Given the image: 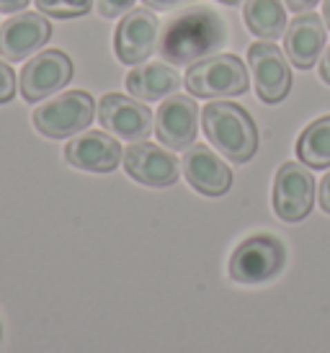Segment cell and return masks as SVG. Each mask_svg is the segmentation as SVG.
I'll list each match as a JSON object with an SVG mask.
<instances>
[{"label":"cell","mask_w":330,"mask_h":353,"mask_svg":"<svg viewBox=\"0 0 330 353\" xmlns=\"http://www.w3.org/2000/svg\"><path fill=\"white\" fill-rule=\"evenodd\" d=\"M224 39L227 29L220 13L196 6L165 23L163 37L157 41V52L173 68H191L194 62L214 54L224 44Z\"/></svg>","instance_id":"cell-1"},{"label":"cell","mask_w":330,"mask_h":353,"mask_svg":"<svg viewBox=\"0 0 330 353\" xmlns=\"http://www.w3.org/2000/svg\"><path fill=\"white\" fill-rule=\"evenodd\" d=\"M202 127L217 152L233 163H248L258 150V127L233 101H212L202 111Z\"/></svg>","instance_id":"cell-2"},{"label":"cell","mask_w":330,"mask_h":353,"mask_svg":"<svg viewBox=\"0 0 330 353\" xmlns=\"http://www.w3.org/2000/svg\"><path fill=\"white\" fill-rule=\"evenodd\" d=\"M184 83L196 99H230L248 90V70L235 54H209L188 68Z\"/></svg>","instance_id":"cell-3"},{"label":"cell","mask_w":330,"mask_h":353,"mask_svg":"<svg viewBox=\"0 0 330 353\" xmlns=\"http://www.w3.org/2000/svg\"><path fill=\"white\" fill-rule=\"evenodd\" d=\"M93 114H96V103L86 90H68L49 99L34 111V127L44 137L65 139L90 127Z\"/></svg>","instance_id":"cell-4"},{"label":"cell","mask_w":330,"mask_h":353,"mask_svg":"<svg viewBox=\"0 0 330 353\" xmlns=\"http://www.w3.org/2000/svg\"><path fill=\"white\" fill-rule=\"evenodd\" d=\"M284 261L287 250L279 237L253 235L235 248L230 258V276L240 284H261L282 271Z\"/></svg>","instance_id":"cell-5"},{"label":"cell","mask_w":330,"mask_h":353,"mask_svg":"<svg viewBox=\"0 0 330 353\" xmlns=\"http://www.w3.org/2000/svg\"><path fill=\"white\" fill-rule=\"evenodd\" d=\"M315 204V178L304 163H284L273 178V212L284 222H302Z\"/></svg>","instance_id":"cell-6"},{"label":"cell","mask_w":330,"mask_h":353,"mask_svg":"<svg viewBox=\"0 0 330 353\" xmlns=\"http://www.w3.org/2000/svg\"><path fill=\"white\" fill-rule=\"evenodd\" d=\"M248 68L255 80V93L263 103H279L291 90L289 59L273 41H255L248 50Z\"/></svg>","instance_id":"cell-7"},{"label":"cell","mask_w":330,"mask_h":353,"mask_svg":"<svg viewBox=\"0 0 330 353\" xmlns=\"http://www.w3.org/2000/svg\"><path fill=\"white\" fill-rule=\"evenodd\" d=\"M72 59L62 50H47L39 52L37 57H31L19 75L21 96L29 101L49 99L52 93H57L72 80Z\"/></svg>","instance_id":"cell-8"},{"label":"cell","mask_w":330,"mask_h":353,"mask_svg":"<svg viewBox=\"0 0 330 353\" xmlns=\"http://www.w3.org/2000/svg\"><path fill=\"white\" fill-rule=\"evenodd\" d=\"M157 34H160V21L153 13V8L126 10L117 26V37H114L117 57L132 68L142 65L155 52Z\"/></svg>","instance_id":"cell-9"},{"label":"cell","mask_w":330,"mask_h":353,"mask_svg":"<svg viewBox=\"0 0 330 353\" xmlns=\"http://www.w3.org/2000/svg\"><path fill=\"white\" fill-rule=\"evenodd\" d=\"M98 121L101 127L119 139L139 142L153 132V111L142 103L124 96V93H106L98 103Z\"/></svg>","instance_id":"cell-10"},{"label":"cell","mask_w":330,"mask_h":353,"mask_svg":"<svg viewBox=\"0 0 330 353\" xmlns=\"http://www.w3.org/2000/svg\"><path fill=\"white\" fill-rule=\"evenodd\" d=\"M124 168L135 181L155 188L173 186L181 176V165L173 152L157 148L153 142H145V139L132 142L124 150Z\"/></svg>","instance_id":"cell-11"},{"label":"cell","mask_w":330,"mask_h":353,"mask_svg":"<svg viewBox=\"0 0 330 353\" xmlns=\"http://www.w3.org/2000/svg\"><path fill=\"white\" fill-rule=\"evenodd\" d=\"M52 37L44 13H19L0 26V57L6 62H23L39 52Z\"/></svg>","instance_id":"cell-12"},{"label":"cell","mask_w":330,"mask_h":353,"mask_svg":"<svg viewBox=\"0 0 330 353\" xmlns=\"http://www.w3.org/2000/svg\"><path fill=\"white\" fill-rule=\"evenodd\" d=\"M199 129V106L188 96H168L160 103L155 114V132L157 139L171 150H186L191 148Z\"/></svg>","instance_id":"cell-13"},{"label":"cell","mask_w":330,"mask_h":353,"mask_svg":"<svg viewBox=\"0 0 330 353\" xmlns=\"http://www.w3.org/2000/svg\"><path fill=\"white\" fill-rule=\"evenodd\" d=\"M65 160L72 168L88 170V173H111L124 160V150L106 132H86L68 142Z\"/></svg>","instance_id":"cell-14"},{"label":"cell","mask_w":330,"mask_h":353,"mask_svg":"<svg viewBox=\"0 0 330 353\" xmlns=\"http://www.w3.org/2000/svg\"><path fill=\"white\" fill-rule=\"evenodd\" d=\"M181 170H184L186 181L191 183V188H196L204 196H222L233 186V173H230L227 163L220 160V155L212 152L206 145L186 148Z\"/></svg>","instance_id":"cell-15"},{"label":"cell","mask_w":330,"mask_h":353,"mask_svg":"<svg viewBox=\"0 0 330 353\" xmlns=\"http://www.w3.org/2000/svg\"><path fill=\"white\" fill-rule=\"evenodd\" d=\"M325 23L315 13H302L284 31V54L294 68L310 70L322 57L325 50Z\"/></svg>","instance_id":"cell-16"},{"label":"cell","mask_w":330,"mask_h":353,"mask_svg":"<svg viewBox=\"0 0 330 353\" xmlns=\"http://www.w3.org/2000/svg\"><path fill=\"white\" fill-rule=\"evenodd\" d=\"M181 85H184V78L178 75V68L163 65V62H147V65L142 62V65H135L126 75V90L142 101L168 99L178 93Z\"/></svg>","instance_id":"cell-17"},{"label":"cell","mask_w":330,"mask_h":353,"mask_svg":"<svg viewBox=\"0 0 330 353\" xmlns=\"http://www.w3.org/2000/svg\"><path fill=\"white\" fill-rule=\"evenodd\" d=\"M248 29L263 41H273L287 31V10L282 0H245L243 8Z\"/></svg>","instance_id":"cell-18"},{"label":"cell","mask_w":330,"mask_h":353,"mask_svg":"<svg viewBox=\"0 0 330 353\" xmlns=\"http://www.w3.org/2000/svg\"><path fill=\"white\" fill-rule=\"evenodd\" d=\"M297 155L310 168H330V114L315 119L297 139Z\"/></svg>","instance_id":"cell-19"},{"label":"cell","mask_w":330,"mask_h":353,"mask_svg":"<svg viewBox=\"0 0 330 353\" xmlns=\"http://www.w3.org/2000/svg\"><path fill=\"white\" fill-rule=\"evenodd\" d=\"M37 10L52 19H78L93 8V0H34Z\"/></svg>","instance_id":"cell-20"},{"label":"cell","mask_w":330,"mask_h":353,"mask_svg":"<svg viewBox=\"0 0 330 353\" xmlns=\"http://www.w3.org/2000/svg\"><path fill=\"white\" fill-rule=\"evenodd\" d=\"M16 72H13V68H10V62H6V59L0 57V103H6V101H10L13 96H16Z\"/></svg>","instance_id":"cell-21"},{"label":"cell","mask_w":330,"mask_h":353,"mask_svg":"<svg viewBox=\"0 0 330 353\" xmlns=\"http://www.w3.org/2000/svg\"><path fill=\"white\" fill-rule=\"evenodd\" d=\"M137 0H96V10L104 19H114V16H124L126 10L135 8Z\"/></svg>","instance_id":"cell-22"},{"label":"cell","mask_w":330,"mask_h":353,"mask_svg":"<svg viewBox=\"0 0 330 353\" xmlns=\"http://www.w3.org/2000/svg\"><path fill=\"white\" fill-rule=\"evenodd\" d=\"M186 3H191V0H145L147 8H155V10H171V8H178V6H186Z\"/></svg>","instance_id":"cell-23"},{"label":"cell","mask_w":330,"mask_h":353,"mask_svg":"<svg viewBox=\"0 0 330 353\" xmlns=\"http://www.w3.org/2000/svg\"><path fill=\"white\" fill-rule=\"evenodd\" d=\"M320 0H284V6L289 10H294V13H307L310 8H315Z\"/></svg>","instance_id":"cell-24"},{"label":"cell","mask_w":330,"mask_h":353,"mask_svg":"<svg viewBox=\"0 0 330 353\" xmlns=\"http://www.w3.org/2000/svg\"><path fill=\"white\" fill-rule=\"evenodd\" d=\"M320 206H322V212H328L330 214V170L320 181Z\"/></svg>","instance_id":"cell-25"},{"label":"cell","mask_w":330,"mask_h":353,"mask_svg":"<svg viewBox=\"0 0 330 353\" xmlns=\"http://www.w3.org/2000/svg\"><path fill=\"white\" fill-rule=\"evenodd\" d=\"M31 0H0V13H21Z\"/></svg>","instance_id":"cell-26"},{"label":"cell","mask_w":330,"mask_h":353,"mask_svg":"<svg viewBox=\"0 0 330 353\" xmlns=\"http://www.w3.org/2000/svg\"><path fill=\"white\" fill-rule=\"evenodd\" d=\"M320 78L330 85V47L325 50V54L320 57Z\"/></svg>","instance_id":"cell-27"},{"label":"cell","mask_w":330,"mask_h":353,"mask_svg":"<svg viewBox=\"0 0 330 353\" xmlns=\"http://www.w3.org/2000/svg\"><path fill=\"white\" fill-rule=\"evenodd\" d=\"M322 21H325V26L330 29V0H322Z\"/></svg>","instance_id":"cell-28"},{"label":"cell","mask_w":330,"mask_h":353,"mask_svg":"<svg viewBox=\"0 0 330 353\" xmlns=\"http://www.w3.org/2000/svg\"><path fill=\"white\" fill-rule=\"evenodd\" d=\"M220 3H224V6H237L240 0H220Z\"/></svg>","instance_id":"cell-29"},{"label":"cell","mask_w":330,"mask_h":353,"mask_svg":"<svg viewBox=\"0 0 330 353\" xmlns=\"http://www.w3.org/2000/svg\"><path fill=\"white\" fill-rule=\"evenodd\" d=\"M0 333H3V327H0Z\"/></svg>","instance_id":"cell-30"}]
</instances>
